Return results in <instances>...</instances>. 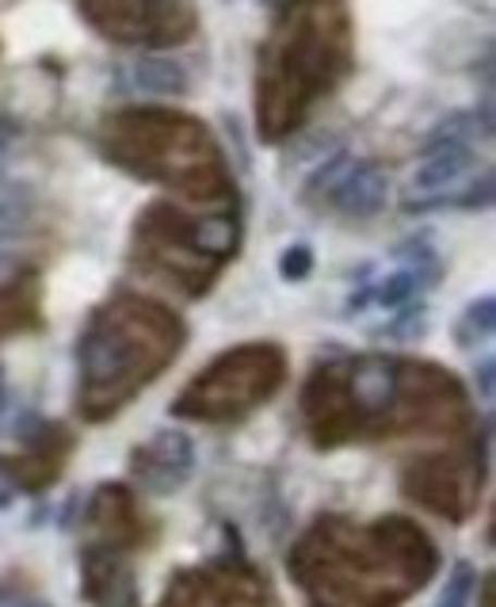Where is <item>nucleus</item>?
Masks as SVG:
<instances>
[{
  "instance_id": "obj_1",
  "label": "nucleus",
  "mask_w": 496,
  "mask_h": 607,
  "mask_svg": "<svg viewBox=\"0 0 496 607\" xmlns=\"http://www.w3.org/2000/svg\"><path fill=\"white\" fill-rule=\"evenodd\" d=\"M191 444L179 432H157L134 451V478L153 493H176L191 478Z\"/></svg>"
},
{
  "instance_id": "obj_2",
  "label": "nucleus",
  "mask_w": 496,
  "mask_h": 607,
  "mask_svg": "<svg viewBox=\"0 0 496 607\" xmlns=\"http://www.w3.org/2000/svg\"><path fill=\"white\" fill-rule=\"evenodd\" d=\"M386 199H389V176L371 161H356V169L333 191L336 211L344 219H371V214H379L386 207Z\"/></svg>"
},
{
  "instance_id": "obj_3",
  "label": "nucleus",
  "mask_w": 496,
  "mask_h": 607,
  "mask_svg": "<svg viewBox=\"0 0 496 607\" xmlns=\"http://www.w3.org/2000/svg\"><path fill=\"white\" fill-rule=\"evenodd\" d=\"M473 164H478L473 161V149L462 146V141H443V146L424 149L417 172H412V191L417 195L447 191V187L458 184Z\"/></svg>"
},
{
  "instance_id": "obj_4",
  "label": "nucleus",
  "mask_w": 496,
  "mask_h": 607,
  "mask_svg": "<svg viewBox=\"0 0 496 607\" xmlns=\"http://www.w3.org/2000/svg\"><path fill=\"white\" fill-rule=\"evenodd\" d=\"M134 85L149 96H184L187 92V70L176 58L146 54L134 62Z\"/></svg>"
},
{
  "instance_id": "obj_5",
  "label": "nucleus",
  "mask_w": 496,
  "mask_h": 607,
  "mask_svg": "<svg viewBox=\"0 0 496 607\" xmlns=\"http://www.w3.org/2000/svg\"><path fill=\"white\" fill-rule=\"evenodd\" d=\"M427 283H432V280H427V275H420L417 268H401V272L386 275V280L374 287V302H382V306H405L412 295H420Z\"/></svg>"
},
{
  "instance_id": "obj_6",
  "label": "nucleus",
  "mask_w": 496,
  "mask_h": 607,
  "mask_svg": "<svg viewBox=\"0 0 496 607\" xmlns=\"http://www.w3.org/2000/svg\"><path fill=\"white\" fill-rule=\"evenodd\" d=\"M356 169V157L351 153H333L325 164H321L318 172L310 176V184H306V199H321V195H333L336 187H340V179L348 176V172Z\"/></svg>"
},
{
  "instance_id": "obj_7",
  "label": "nucleus",
  "mask_w": 496,
  "mask_h": 607,
  "mask_svg": "<svg viewBox=\"0 0 496 607\" xmlns=\"http://www.w3.org/2000/svg\"><path fill=\"white\" fill-rule=\"evenodd\" d=\"M493 310H496L493 298H481V302H473L470 310H466V318L458 321V344H462V348H473V344L493 333Z\"/></svg>"
},
{
  "instance_id": "obj_8",
  "label": "nucleus",
  "mask_w": 496,
  "mask_h": 607,
  "mask_svg": "<svg viewBox=\"0 0 496 607\" xmlns=\"http://www.w3.org/2000/svg\"><path fill=\"white\" fill-rule=\"evenodd\" d=\"M473 584H478L473 569L466 566V561H462V566H455V573H450L447 589H443V596H439V604H435V607H466V604H470Z\"/></svg>"
},
{
  "instance_id": "obj_9",
  "label": "nucleus",
  "mask_w": 496,
  "mask_h": 607,
  "mask_svg": "<svg viewBox=\"0 0 496 607\" xmlns=\"http://www.w3.org/2000/svg\"><path fill=\"white\" fill-rule=\"evenodd\" d=\"M310 272H313V252H310V245H290V249L280 257V275H283L287 283L306 280Z\"/></svg>"
},
{
  "instance_id": "obj_10",
  "label": "nucleus",
  "mask_w": 496,
  "mask_h": 607,
  "mask_svg": "<svg viewBox=\"0 0 496 607\" xmlns=\"http://www.w3.org/2000/svg\"><path fill=\"white\" fill-rule=\"evenodd\" d=\"M478 386H481V397H493V359H485L478 367Z\"/></svg>"
},
{
  "instance_id": "obj_11",
  "label": "nucleus",
  "mask_w": 496,
  "mask_h": 607,
  "mask_svg": "<svg viewBox=\"0 0 496 607\" xmlns=\"http://www.w3.org/2000/svg\"><path fill=\"white\" fill-rule=\"evenodd\" d=\"M20 607H50V604H42V599H27V604H20Z\"/></svg>"
},
{
  "instance_id": "obj_12",
  "label": "nucleus",
  "mask_w": 496,
  "mask_h": 607,
  "mask_svg": "<svg viewBox=\"0 0 496 607\" xmlns=\"http://www.w3.org/2000/svg\"><path fill=\"white\" fill-rule=\"evenodd\" d=\"M268 4H280V0H268Z\"/></svg>"
}]
</instances>
